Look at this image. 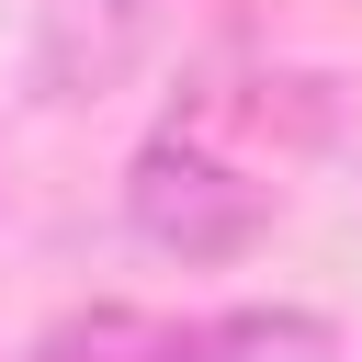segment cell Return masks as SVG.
I'll use <instances>...</instances> for the list:
<instances>
[{
	"label": "cell",
	"mask_w": 362,
	"mask_h": 362,
	"mask_svg": "<svg viewBox=\"0 0 362 362\" xmlns=\"http://www.w3.org/2000/svg\"><path fill=\"white\" fill-rule=\"evenodd\" d=\"M147 34V0H57L45 11V79L79 90V79H113Z\"/></svg>",
	"instance_id": "7a4b0ae2"
},
{
	"label": "cell",
	"mask_w": 362,
	"mask_h": 362,
	"mask_svg": "<svg viewBox=\"0 0 362 362\" xmlns=\"http://www.w3.org/2000/svg\"><path fill=\"white\" fill-rule=\"evenodd\" d=\"M249 181H226L215 158H192V147H147V170H136V226L158 238V249H238L249 238Z\"/></svg>",
	"instance_id": "6da1fadb"
}]
</instances>
